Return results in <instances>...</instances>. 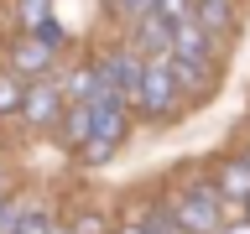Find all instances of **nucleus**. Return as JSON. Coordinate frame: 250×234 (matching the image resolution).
Segmentation results:
<instances>
[{"label":"nucleus","mask_w":250,"mask_h":234,"mask_svg":"<svg viewBox=\"0 0 250 234\" xmlns=\"http://www.w3.org/2000/svg\"><path fill=\"white\" fill-rule=\"evenodd\" d=\"M58 21V11H52V0H16V26L21 31H42Z\"/></svg>","instance_id":"15"},{"label":"nucleus","mask_w":250,"mask_h":234,"mask_svg":"<svg viewBox=\"0 0 250 234\" xmlns=\"http://www.w3.org/2000/svg\"><path fill=\"white\" fill-rule=\"evenodd\" d=\"M62 47H68V37H62L58 21L42 26V31H21V26H16V37L5 42V68L21 73V78L58 73V68H62Z\"/></svg>","instance_id":"4"},{"label":"nucleus","mask_w":250,"mask_h":234,"mask_svg":"<svg viewBox=\"0 0 250 234\" xmlns=\"http://www.w3.org/2000/svg\"><path fill=\"white\" fill-rule=\"evenodd\" d=\"M208 182L219 187V198L229 203L234 214H245V198H250V161L240 151H224L208 161Z\"/></svg>","instance_id":"8"},{"label":"nucleus","mask_w":250,"mask_h":234,"mask_svg":"<svg viewBox=\"0 0 250 234\" xmlns=\"http://www.w3.org/2000/svg\"><path fill=\"white\" fill-rule=\"evenodd\" d=\"M21 99H26V78L0 68V120H16L21 115Z\"/></svg>","instance_id":"14"},{"label":"nucleus","mask_w":250,"mask_h":234,"mask_svg":"<svg viewBox=\"0 0 250 234\" xmlns=\"http://www.w3.org/2000/svg\"><path fill=\"white\" fill-rule=\"evenodd\" d=\"M109 234H151V229H146V224H136V218H125V224H115Z\"/></svg>","instance_id":"19"},{"label":"nucleus","mask_w":250,"mask_h":234,"mask_svg":"<svg viewBox=\"0 0 250 234\" xmlns=\"http://www.w3.org/2000/svg\"><path fill=\"white\" fill-rule=\"evenodd\" d=\"M172 73H177V89H183L188 109L208 104V99L219 94V68H208V62H183V58H172Z\"/></svg>","instance_id":"9"},{"label":"nucleus","mask_w":250,"mask_h":234,"mask_svg":"<svg viewBox=\"0 0 250 234\" xmlns=\"http://www.w3.org/2000/svg\"><path fill=\"white\" fill-rule=\"evenodd\" d=\"M183 115H188V99L177 89V73H172V52H146L141 89H136V120L167 125V120H183Z\"/></svg>","instance_id":"2"},{"label":"nucleus","mask_w":250,"mask_h":234,"mask_svg":"<svg viewBox=\"0 0 250 234\" xmlns=\"http://www.w3.org/2000/svg\"><path fill=\"white\" fill-rule=\"evenodd\" d=\"M193 16L214 31L219 42H229L240 31V0H193Z\"/></svg>","instance_id":"10"},{"label":"nucleus","mask_w":250,"mask_h":234,"mask_svg":"<svg viewBox=\"0 0 250 234\" xmlns=\"http://www.w3.org/2000/svg\"><path fill=\"white\" fill-rule=\"evenodd\" d=\"M52 229H58V214L37 198H21V218H16L11 234H52Z\"/></svg>","instance_id":"13"},{"label":"nucleus","mask_w":250,"mask_h":234,"mask_svg":"<svg viewBox=\"0 0 250 234\" xmlns=\"http://www.w3.org/2000/svg\"><path fill=\"white\" fill-rule=\"evenodd\" d=\"M162 198H167V208H172V218H177L183 234H219L224 218H234V208L219 198V187L208 182V167H203L198 177H177Z\"/></svg>","instance_id":"1"},{"label":"nucleus","mask_w":250,"mask_h":234,"mask_svg":"<svg viewBox=\"0 0 250 234\" xmlns=\"http://www.w3.org/2000/svg\"><path fill=\"white\" fill-rule=\"evenodd\" d=\"M125 37L141 47V52H172V26L162 21L156 11H146V16H136L130 26H125Z\"/></svg>","instance_id":"11"},{"label":"nucleus","mask_w":250,"mask_h":234,"mask_svg":"<svg viewBox=\"0 0 250 234\" xmlns=\"http://www.w3.org/2000/svg\"><path fill=\"white\" fill-rule=\"evenodd\" d=\"M219 234H250V214H234V218H224V229Z\"/></svg>","instance_id":"18"},{"label":"nucleus","mask_w":250,"mask_h":234,"mask_svg":"<svg viewBox=\"0 0 250 234\" xmlns=\"http://www.w3.org/2000/svg\"><path fill=\"white\" fill-rule=\"evenodd\" d=\"M62 109H68L62 78L58 73H42V78H26V99H21V115H16V120L26 125V130H58Z\"/></svg>","instance_id":"6"},{"label":"nucleus","mask_w":250,"mask_h":234,"mask_svg":"<svg viewBox=\"0 0 250 234\" xmlns=\"http://www.w3.org/2000/svg\"><path fill=\"white\" fill-rule=\"evenodd\" d=\"M151 11L167 21V26H177V21H188L193 16V0H151Z\"/></svg>","instance_id":"16"},{"label":"nucleus","mask_w":250,"mask_h":234,"mask_svg":"<svg viewBox=\"0 0 250 234\" xmlns=\"http://www.w3.org/2000/svg\"><path fill=\"white\" fill-rule=\"evenodd\" d=\"M219 52H224V42H219L214 31L203 26L198 16H188V21H177V26H172V58H183V62H208V68H219Z\"/></svg>","instance_id":"7"},{"label":"nucleus","mask_w":250,"mask_h":234,"mask_svg":"<svg viewBox=\"0 0 250 234\" xmlns=\"http://www.w3.org/2000/svg\"><path fill=\"white\" fill-rule=\"evenodd\" d=\"M94 68H99V83H104L115 99L136 104V89H141V68H146V52H141L130 37H125L120 47H104V52L94 58Z\"/></svg>","instance_id":"5"},{"label":"nucleus","mask_w":250,"mask_h":234,"mask_svg":"<svg viewBox=\"0 0 250 234\" xmlns=\"http://www.w3.org/2000/svg\"><path fill=\"white\" fill-rule=\"evenodd\" d=\"M146 11H151V0H109V16L125 21V26H130L136 16H146Z\"/></svg>","instance_id":"17"},{"label":"nucleus","mask_w":250,"mask_h":234,"mask_svg":"<svg viewBox=\"0 0 250 234\" xmlns=\"http://www.w3.org/2000/svg\"><path fill=\"white\" fill-rule=\"evenodd\" d=\"M89 130H94V104H68V109H62V120H58V140H62L73 156H78V146L89 140Z\"/></svg>","instance_id":"12"},{"label":"nucleus","mask_w":250,"mask_h":234,"mask_svg":"<svg viewBox=\"0 0 250 234\" xmlns=\"http://www.w3.org/2000/svg\"><path fill=\"white\" fill-rule=\"evenodd\" d=\"M130 130H136V104H125L115 94H99V99H94V130H89V140L78 146V161H83V167L115 161L120 146L130 140Z\"/></svg>","instance_id":"3"},{"label":"nucleus","mask_w":250,"mask_h":234,"mask_svg":"<svg viewBox=\"0 0 250 234\" xmlns=\"http://www.w3.org/2000/svg\"><path fill=\"white\" fill-rule=\"evenodd\" d=\"M234 151H240V156H245V161H250V140H240V146H234Z\"/></svg>","instance_id":"20"},{"label":"nucleus","mask_w":250,"mask_h":234,"mask_svg":"<svg viewBox=\"0 0 250 234\" xmlns=\"http://www.w3.org/2000/svg\"><path fill=\"white\" fill-rule=\"evenodd\" d=\"M245 214H250V198H245Z\"/></svg>","instance_id":"21"}]
</instances>
